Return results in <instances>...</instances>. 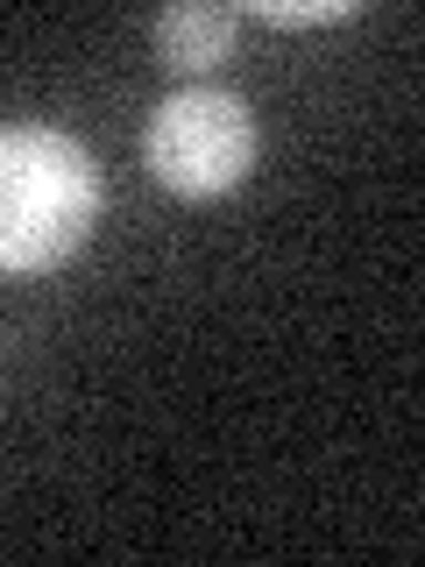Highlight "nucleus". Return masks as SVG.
Wrapping results in <instances>:
<instances>
[{"label": "nucleus", "instance_id": "2", "mask_svg": "<svg viewBox=\"0 0 425 567\" xmlns=\"http://www.w3.org/2000/svg\"><path fill=\"white\" fill-rule=\"evenodd\" d=\"M142 150H149V171L164 192H177V199H220L256 164V121H248V106L235 93L191 85V93H170L149 114V142Z\"/></svg>", "mask_w": 425, "mask_h": 567}, {"label": "nucleus", "instance_id": "3", "mask_svg": "<svg viewBox=\"0 0 425 567\" xmlns=\"http://www.w3.org/2000/svg\"><path fill=\"white\" fill-rule=\"evenodd\" d=\"M235 50V8H206V0H185V8L156 14V58L177 71H212Z\"/></svg>", "mask_w": 425, "mask_h": 567}, {"label": "nucleus", "instance_id": "4", "mask_svg": "<svg viewBox=\"0 0 425 567\" xmlns=\"http://www.w3.org/2000/svg\"><path fill=\"white\" fill-rule=\"evenodd\" d=\"M256 14L277 29H326V22H348L354 0H256Z\"/></svg>", "mask_w": 425, "mask_h": 567}, {"label": "nucleus", "instance_id": "1", "mask_svg": "<svg viewBox=\"0 0 425 567\" xmlns=\"http://www.w3.org/2000/svg\"><path fill=\"white\" fill-rule=\"evenodd\" d=\"M100 164L64 128L43 121L0 128V270L35 277L71 262L100 227Z\"/></svg>", "mask_w": 425, "mask_h": 567}]
</instances>
